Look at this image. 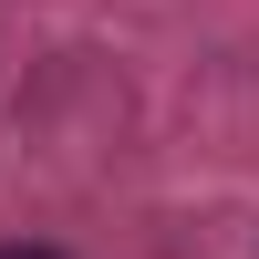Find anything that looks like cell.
Returning <instances> with one entry per match:
<instances>
[{"label": "cell", "instance_id": "1", "mask_svg": "<svg viewBox=\"0 0 259 259\" xmlns=\"http://www.w3.org/2000/svg\"><path fill=\"white\" fill-rule=\"evenodd\" d=\"M0 259H62V249H0Z\"/></svg>", "mask_w": 259, "mask_h": 259}]
</instances>
